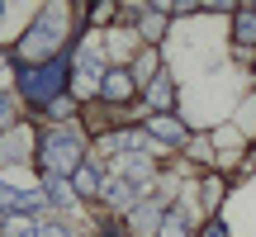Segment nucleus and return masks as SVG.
Instances as JSON below:
<instances>
[{"instance_id":"obj_13","label":"nucleus","mask_w":256,"mask_h":237,"mask_svg":"<svg viewBox=\"0 0 256 237\" xmlns=\"http://www.w3.org/2000/svg\"><path fill=\"white\" fill-rule=\"evenodd\" d=\"M133 223H138V232H156L162 214H152V209H138V214H133Z\"/></svg>"},{"instance_id":"obj_4","label":"nucleus","mask_w":256,"mask_h":237,"mask_svg":"<svg viewBox=\"0 0 256 237\" xmlns=\"http://www.w3.org/2000/svg\"><path fill=\"white\" fill-rule=\"evenodd\" d=\"M147 171H152V162H147L142 152H119V156H114V176H119V180H138V185H142Z\"/></svg>"},{"instance_id":"obj_14","label":"nucleus","mask_w":256,"mask_h":237,"mask_svg":"<svg viewBox=\"0 0 256 237\" xmlns=\"http://www.w3.org/2000/svg\"><path fill=\"white\" fill-rule=\"evenodd\" d=\"M185 232V209H176L171 218H166V228H162V237H180Z\"/></svg>"},{"instance_id":"obj_3","label":"nucleus","mask_w":256,"mask_h":237,"mask_svg":"<svg viewBox=\"0 0 256 237\" xmlns=\"http://www.w3.org/2000/svg\"><path fill=\"white\" fill-rule=\"evenodd\" d=\"M57 38H62V24H57V14L38 19V24L24 34V43H19V57H24V62H38V52H52Z\"/></svg>"},{"instance_id":"obj_2","label":"nucleus","mask_w":256,"mask_h":237,"mask_svg":"<svg viewBox=\"0 0 256 237\" xmlns=\"http://www.w3.org/2000/svg\"><path fill=\"white\" fill-rule=\"evenodd\" d=\"M43 171L52 176V180L76 176L81 171V138L76 133H48L43 138Z\"/></svg>"},{"instance_id":"obj_9","label":"nucleus","mask_w":256,"mask_h":237,"mask_svg":"<svg viewBox=\"0 0 256 237\" xmlns=\"http://www.w3.org/2000/svg\"><path fill=\"white\" fill-rule=\"evenodd\" d=\"M147 100H152V110H171V76H166V72H156L152 76V90H147Z\"/></svg>"},{"instance_id":"obj_11","label":"nucleus","mask_w":256,"mask_h":237,"mask_svg":"<svg viewBox=\"0 0 256 237\" xmlns=\"http://www.w3.org/2000/svg\"><path fill=\"white\" fill-rule=\"evenodd\" d=\"M232 34H238V43H256V10H238Z\"/></svg>"},{"instance_id":"obj_20","label":"nucleus","mask_w":256,"mask_h":237,"mask_svg":"<svg viewBox=\"0 0 256 237\" xmlns=\"http://www.w3.org/2000/svg\"><path fill=\"white\" fill-rule=\"evenodd\" d=\"M0 14H5V5H0Z\"/></svg>"},{"instance_id":"obj_7","label":"nucleus","mask_w":256,"mask_h":237,"mask_svg":"<svg viewBox=\"0 0 256 237\" xmlns=\"http://www.w3.org/2000/svg\"><path fill=\"white\" fill-rule=\"evenodd\" d=\"M100 190H104V200H110V204H119V209H128V204L138 200V190H133L128 180H119V176H110V180H104Z\"/></svg>"},{"instance_id":"obj_12","label":"nucleus","mask_w":256,"mask_h":237,"mask_svg":"<svg viewBox=\"0 0 256 237\" xmlns=\"http://www.w3.org/2000/svg\"><path fill=\"white\" fill-rule=\"evenodd\" d=\"M72 180H76V190H81V194H95V190H100V180H95V171H90V166H81Z\"/></svg>"},{"instance_id":"obj_19","label":"nucleus","mask_w":256,"mask_h":237,"mask_svg":"<svg viewBox=\"0 0 256 237\" xmlns=\"http://www.w3.org/2000/svg\"><path fill=\"white\" fill-rule=\"evenodd\" d=\"M5 118H10V100L0 95V124H5Z\"/></svg>"},{"instance_id":"obj_1","label":"nucleus","mask_w":256,"mask_h":237,"mask_svg":"<svg viewBox=\"0 0 256 237\" xmlns=\"http://www.w3.org/2000/svg\"><path fill=\"white\" fill-rule=\"evenodd\" d=\"M62 86H66V62L62 57H48L43 66H24V72H19V90H24L28 100H38V104H57Z\"/></svg>"},{"instance_id":"obj_15","label":"nucleus","mask_w":256,"mask_h":237,"mask_svg":"<svg viewBox=\"0 0 256 237\" xmlns=\"http://www.w3.org/2000/svg\"><path fill=\"white\" fill-rule=\"evenodd\" d=\"M48 190H52V200H57V204H72V190H66L62 180H52V176H48Z\"/></svg>"},{"instance_id":"obj_18","label":"nucleus","mask_w":256,"mask_h":237,"mask_svg":"<svg viewBox=\"0 0 256 237\" xmlns=\"http://www.w3.org/2000/svg\"><path fill=\"white\" fill-rule=\"evenodd\" d=\"M38 237H66L62 228H38Z\"/></svg>"},{"instance_id":"obj_17","label":"nucleus","mask_w":256,"mask_h":237,"mask_svg":"<svg viewBox=\"0 0 256 237\" xmlns=\"http://www.w3.org/2000/svg\"><path fill=\"white\" fill-rule=\"evenodd\" d=\"M204 237H228V232H223L218 223H209V228H204Z\"/></svg>"},{"instance_id":"obj_8","label":"nucleus","mask_w":256,"mask_h":237,"mask_svg":"<svg viewBox=\"0 0 256 237\" xmlns=\"http://www.w3.org/2000/svg\"><path fill=\"white\" fill-rule=\"evenodd\" d=\"M100 90H104V100H128V95H133V76L128 72H110Z\"/></svg>"},{"instance_id":"obj_16","label":"nucleus","mask_w":256,"mask_h":237,"mask_svg":"<svg viewBox=\"0 0 256 237\" xmlns=\"http://www.w3.org/2000/svg\"><path fill=\"white\" fill-rule=\"evenodd\" d=\"M162 28H166V19H162V14H147V24H142V34H152V38H156V34H162Z\"/></svg>"},{"instance_id":"obj_6","label":"nucleus","mask_w":256,"mask_h":237,"mask_svg":"<svg viewBox=\"0 0 256 237\" xmlns=\"http://www.w3.org/2000/svg\"><path fill=\"white\" fill-rule=\"evenodd\" d=\"M147 133H152V142H171V147H176V142H185V128L176 124V118H166V114H162V118H152V128H147Z\"/></svg>"},{"instance_id":"obj_10","label":"nucleus","mask_w":256,"mask_h":237,"mask_svg":"<svg viewBox=\"0 0 256 237\" xmlns=\"http://www.w3.org/2000/svg\"><path fill=\"white\" fill-rule=\"evenodd\" d=\"M0 237H38V228L24 214H10V218H0Z\"/></svg>"},{"instance_id":"obj_5","label":"nucleus","mask_w":256,"mask_h":237,"mask_svg":"<svg viewBox=\"0 0 256 237\" xmlns=\"http://www.w3.org/2000/svg\"><path fill=\"white\" fill-rule=\"evenodd\" d=\"M43 204V190H10L5 180H0V209H38Z\"/></svg>"}]
</instances>
